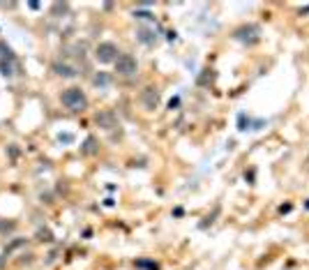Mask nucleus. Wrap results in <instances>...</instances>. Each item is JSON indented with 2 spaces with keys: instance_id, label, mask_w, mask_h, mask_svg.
I'll list each match as a JSON object with an SVG mask.
<instances>
[{
  "instance_id": "20e7f679",
  "label": "nucleus",
  "mask_w": 309,
  "mask_h": 270,
  "mask_svg": "<svg viewBox=\"0 0 309 270\" xmlns=\"http://www.w3.org/2000/svg\"><path fill=\"white\" fill-rule=\"evenodd\" d=\"M95 123H97V127H102L104 132H113L115 127H118V115H115L111 109L97 111V113H95Z\"/></svg>"
},
{
  "instance_id": "39448f33",
  "label": "nucleus",
  "mask_w": 309,
  "mask_h": 270,
  "mask_svg": "<svg viewBox=\"0 0 309 270\" xmlns=\"http://www.w3.org/2000/svg\"><path fill=\"white\" fill-rule=\"evenodd\" d=\"M141 104H143L148 111H154L157 106H160V90L152 88V85L143 88V93H141Z\"/></svg>"
},
{
  "instance_id": "f257e3e1",
  "label": "nucleus",
  "mask_w": 309,
  "mask_h": 270,
  "mask_svg": "<svg viewBox=\"0 0 309 270\" xmlns=\"http://www.w3.org/2000/svg\"><path fill=\"white\" fill-rule=\"evenodd\" d=\"M63 104L67 106L70 111H83L88 106V97L83 95V90L81 88H67L63 95H60Z\"/></svg>"
},
{
  "instance_id": "0eeeda50",
  "label": "nucleus",
  "mask_w": 309,
  "mask_h": 270,
  "mask_svg": "<svg viewBox=\"0 0 309 270\" xmlns=\"http://www.w3.org/2000/svg\"><path fill=\"white\" fill-rule=\"evenodd\" d=\"M53 72L58 76H63V79H74V76H76V70H74V67H70L67 63H55Z\"/></svg>"
},
{
  "instance_id": "f03ea898",
  "label": "nucleus",
  "mask_w": 309,
  "mask_h": 270,
  "mask_svg": "<svg viewBox=\"0 0 309 270\" xmlns=\"http://www.w3.org/2000/svg\"><path fill=\"white\" fill-rule=\"evenodd\" d=\"M115 72H118V76H134L139 72V63H136L134 55L122 53L115 60Z\"/></svg>"
},
{
  "instance_id": "f8f14e48",
  "label": "nucleus",
  "mask_w": 309,
  "mask_h": 270,
  "mask_svg": "<svg viewBox=\"0 0 309 270\" xmlns=\"http://www.w3.org/2000/svg\"><path fill=\"white\" fill-rule=\"evenodd\" d=\"M14 222H5V220H0V233H10V231H14Z\"/></svg>"
},
{
  "instance_id": "ddd939ff",
  "label": "nucleus",
  "mask_w": 309,
  "mask_h": 270,
  "mask_svg": "<svg viewBox=\"0 0 309 270\" xmlns=\"http://www.w3.org/2000/svg\"><path fill=\"white\" fill-rule=\"evenodd\" d=\"M60 12H63V14L67 12V5H65V3H55V5H53V14H60Z\"/></svg>"
},
{
  "instance_id": "9d476101",
  "label": "nucleus",
  "mask_w": 309,
  "mask_h": 270,
  "mask_svg": "<svg viewBox=\"0 0 309 270\" xmlns=\"http://www.w3.org/2000/svg\"><path fill=\"white\" fill-rule=\"evenodd\" d=\"M97 150H100V148H97V141L92 139V136H88V139H85V143L81 145V153H83V155H95Z\"/></svg>"
},
{
  "instance_id": "4468645a",
  "label": "nucleus",
  "mask_w": 309,
  "mask_h": 270,
  "mask_svg": "<svg viewBox=\"0 0 309 270\" xmlns=\"http://www.w3.org/2000/svg\"><path fill=\"white\" fill-rule=\"evenodd\" d=\"M37 235H40V240H46V243H49V240H53V235H51V231H40V233H37Z\"/></svg>"
},
{
  "instance_id": "9b49d317",
  "label": "nucleus",
  "mask_w": 309,
  "mask_h": 270,
  "mask_svg": "<svg viewBox=\"0 0 309 270\" xmlns=\"http://www.w3.org/2000/svg\"><path fill=\"white\" fill-rule=\"evenodd\" d=\"M92 83H95L97 88H106V85L111 83V76L106 74V72H97V74L92 76Z\"/></svg>"
},
{
  "instance_id": "2eb2a0df",
  "label": "nucleus",
  "mask_w": 309,
  "mask_h": 270,
  "mask_svg": "<svg viewBox=\"0 0 309 270\" xmlns=\"http://www.w3.org/2000/svg\"><path fill=\"white\" fill-rule=\"evenodd\" d=\"M134 16H136V19H152L150 12H134Z\"/></svg>"
},
{
  "instance_id": "423d86ee",
  "label": "nucleus",
  "mask_w": 309,
  "mask_h": 270,
  "mask_svg": "<svg viewBox=\"0 0 309 270\" xmlns=\"http://www.w3.org/2000/svg\"><path fill=\"white\" fill-rule=\"evenodd\" d=\"M233 37L240 42H247V44H254L259 40V28L256 25H242V28H238L233 33Z\"/></svg>"
},
{
  "instance_id": "7ed1b4c3",
  "label": "nucleus",
  "mask_w": 309,
  "mask_h": 270,
  "mask_svg": "<svg viewBox=\"0 0 309 270\" xmlns=\"http://www.w3.org/2000/svg\"><path fill=\"white\" fill-rule=\"evenodd\" d=\"M95 58L100 60V63H115V60H118V46H115L113 42H102L95 49Z\"/></svg>"
},
{
  "instance_id": "1a4fd4ad",
  "label": "nucleus",
  "mask_w": 309,
  "mask_h": 270,
  "mask_svg": "<svg viewBox=\"0 0 309 270\" xmlns=\"http://www.w3.org/2000/svg\"><path fill=\"white\" fill-rule=\"evenodd\" d=\"M0 74H3V76H14L16 74L14 58H3V60H0Z\"/></svg>"
},
{
  "instance_id": "6e6552de",
  "label": "nucleus",
  "mask_w": 309,
  "mask_h": 270,
  "mask_svg": "<svg viewBox=\"0 0 309 270\" xmlns=\"http://www.w3.org/2000/svg\"><path fill=\"white\" fill-rule=\"evenodd\" d=\"M136 40L143 42V44H154V42H157V35H154V30H150V28H139L136 30Z\"/></svg>"
}]
</instances>
